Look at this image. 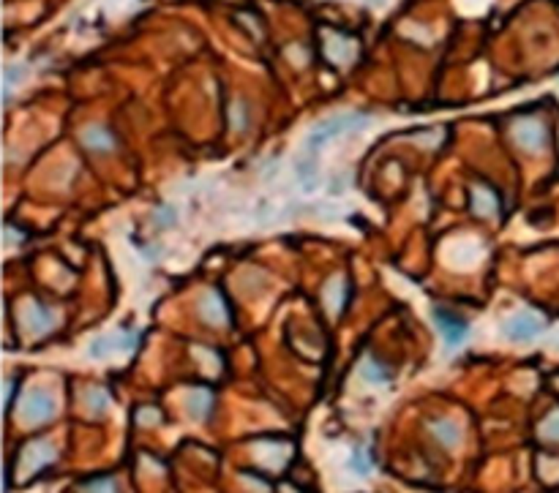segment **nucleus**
<instances>
[{"mask_svg":"<svg viewBox=\"0 0 559 493\" xmlns=\"http://www.w3.org/2000/svg\"><path fill=\"white\" fill-rule=\"evenodd\" d=\"M19 322L30 336H44V333H49L55 327L58 319H55V314L49 308L38 305V303H25L22 311H19Z\"/></svg>","mask_w":559,"mask_h":493,"instance_id":"5","label":"nucleus"},{"mask_svg":"<svg viewBox=\"0 0 559 493\" xmlns=\"http://www.w3.org/2000/svg\"><path fill=\"white\" fill-rule=\"evenodd\" d=\"M431 433L440 439V444H445L447 450H453V447L461 442V428H458L455 422H450V420L434 422V425H431Z\"/></svg>","mask_w":559,"mask_h":493,"instance_id":"13","label":"nucleus"},{"mask_svg":"<svg viewBox=\"0 0 559 493\" xmlns=\"http://www.w3.org/2000/svg\"><path fill=\"white\" fill-rule=\"evenodd\" d=\"M200 311L205 316V322L211 325H226V305L219 297V292H208L202 300H200Z\"/></svg>","mask_w":559,"mask_h":493,"instance_id":"10","label":"nucleus"},{"mask_svg":"<svg viewBox=\"0 0 559 493\" xmlns=\"http://www.w3.org/2000/svg\"><path fill=\"white\" fill-rule=\"evenodd\" d=\"M344 300H346V283H344V278H333V281L325 286V305H328V311H331L333 316H338Z\"/></svg>","mask_w":559,"mask_h":493,"instance_id":"14","label":"nucleus"},{"mask_svg":"<svg viewBox=\"0 0 559 493\" xmlns=\"http://www.w3.org/2000/svg\"><path fill=\"white\" fill-rule=\"evenodd\" d=\"M139 420H158V412L156 409H145V412H139Z\"/></svg>","mask_w":559,"mask_h":493,"instance_id":"23","label":"nucleus"},{"mask_svg":"<svg viewBox=\"0 0 559 493\" xmlns=\"http://www.w3.org/2000/svg\"><path fill=\"white\" fill-rule=\"evenodd\" d=\"M3 390H5V401H11V390H14V384H11V381H5V384H3Z\"/></svg>","mask_w":559,"mask_h":493,"instance_id":"24","label":"nucleus"},{"mask_svg":"<svg viewBox=\"0 0 559 493\" xmlns=\"http://www.w3.org/2000/svg\"><path fill=\"white\" fill-rule=\"evenodd\" d=\"M82 139H85V144L88 147H93V150H112V134L107 131V128H102V125H91V128H85V134H82Z\"/></svg>","mask_w":559,"mask_h":493,"instance_id":"15","label":"nucleus"},{"mask_svg":"<svg viewBox=\"0 0 559 493\" xmlns=\"http://www.w3.org/2000/svg\"><path fill=\"white\" fill-rule=\"evenodd\" d=\"M472 202H475V210L480 216H494L497 213V197L488 188H475L472 191Z\"/></svg>","mask_w":559,"mask_h":493,"instance_id":"17","label":"nucleus"},{"mask_svg":"<svg viewBox=\"0 0 559 493\" xmlns=\"http://www.w3.org/2000/svg\"><path fill=\"white\" fill-rule=\"evenodd\" d=\"M58 412V401L49 390H30L22 403H19V417L27 422V425H38V422H47L52 420Z\"/></svg>","mask_w":559,"mask_h":493,"instance_id":"2","label":"nucleus"},{"mask_svg":"<svg viewBox=\"0 0 559 493\" xmlns=\"http://www.w3.org/2000/svg\"><path fill=\"white\" fill-rule=\"evenodd\" d=\"M349 469H352L355 475H360V477L371 475V472H374V455H371L366 447H357V450L352 453V458H349Z\"/></svg>","mask_w":559,"mask_h":493,"instance_id":"16","label":"nucleus"},{"mask_svg":"<svg viewBox=\"0 0 559 493\" xmlns=\"http://www.w3.org/2000/svg\"><path fill=\"white\" fill-rule=\"evenodd\" d=\"M85 493H117V483L110 477H102V480H93L85 485Z\"/></svg>","mask_w":559,"mask_h":493,"instance_id":"21","label":"nucleus"},{"mask_svg":"<svg viewBox=\"0 0 559 493\" xmlns=\"http://www.w3.org/2000/svg\"><path fill=\"white\" fill-rule=\"evenodd\" d=\"M295 175H298V183L306 194L317 191L320 188V164H317V153H303L298 161H295Z\"/></svg>","mask_w":559,"mask_h":493,"instance_id":"8","label":"nucleus"},{"mask_svg":"<svg viewBox=\"0 0 559 493\" xmlns=\"http://www.w3.org/2000/svg\"><path fill=\"white\" fill-rule=\"evenodd\" d=\"M85 403H88V409H91V412L102 414V412H107V406H110V395H107L104 390L93 387V390H88V392H85Z\"/></svg>","mask_w":559,"mask_h":493,"instance_id":"19","label":"nucleus"},{"mask_svg":"<svg viewBox=\"0 0 559 493\" xmlns=\"http://www.w3.org/2000/svg\"><path fill=\"white\" fill-rule=\"evenodd\" d=\"M513 136H516V142L524 147V150H540L543 147V142H546V128H543V123H538V121H519V123L513 125Z\"/></svg>","mask_w":559,"mask_h":493,"instance_id":"9","label":"nucleus"},{"mask_svg":"<svg viewBox=\"0 0 559 493\" xmlns=\"http://www.w3.org/2000/svg\"><path fill=\"white\" fill-rule=\"evenodd\" d=\"M25 74H27L25 66H8V68H5V77H3V85H5V101L11 99L14 85H19V82L25 79Z\"/></svg>","mask_w":559,"mask_h":493,"instance_id":"20","label":"nucleus"},{"mask_svg":"<svg viewBox=\"0 0 559 493\" xmlns=\"http://www.w3.org/2000/svg\"><path fill=\"white\" fill-rule=\"evenodd\" d=\"M540 433H543L546 439H551V442H559V412H554V414H551V417L543 422Z\"/></svg>","mask_w":559,"mask_h":493,"instance_id":"22","label":"nucleus"},{"mask_svg":"<svg viewBox=\"0 0 559 493\" xmlns=\"http://www.w3.org/2000/svg\"><path fill=\"white\" fill-rule=\"evenodd\" d=\"M502 333L508 341L513 344H524V341H535L543 333V319L535 314H516L502 325Z\"/></svg>","mask_w":559,"mask_h":493,"instance_id":"3","label":"nucleus"},{"mask_svg":"<svg viewBox=\"0 0 559 493\" xmlns=\"http://www.w3.org/2000/svg\"><path fill=\"white\" fill-rule=\"evenodd\" d=\"M434 325L440 327L447 349H455V346H461L466 341V333H469L466 322H461L458 316H453L445 308H434Z\"/></svg>","mask_w":559,"mask_h":493,"instance_id":"6","label":"nucleus"},{"mask_svg":"<svg viewBox=\"0 0 559 493\" xmlns=\"http://www.w3.org/2000/svg\"><path fill=\"white\" fill-rule=\"evenodd\" d=\"M360 376L366 379V381H374V384H382V381H388V370L382 368L377 360H371V357H366L363 363H360Z\"/></svg>","mask_w":559,"mask_h":493,"instance_id":"18","label":"nucleus"},{"mask_svg":"<svg viewBox=\"0 0 559 493\" xmlns=\"http://www.w3.org/2000/svg\"><path fill=\"white\" fill-rule=\"evenodd\" d=\"M136 344V336L134 333H112V336H99L91 346H88V355L93 360H107L112 355H123V352H131Z\"/></svg>","mask_w":559,"mask_h":493,"instance_id":"4","label":"nucleus"},{"mask_svg":"<svg viewBox=\"0 0 559 493\" xmlns=\"http://www.w3.org/2000/svg\"><path fill=\"white\" fill-rule=\"evenodd\" d=\"M211 406H213V395H211L208 390H191V392H189L186 409H189V414H191L194 420H205L208 412H211Z\"/></svg>","mask_w":559,"mask_h":493,"instance_id":"11","label":"nucleus"},{"mask_svg":"<svg viewBox=\"0 0 559 493\" xmlns=\"http://www.w3.org/2000/svg\"><path fill=\"white\" fill-rule=\"evenodd\" d=\"M366 123H368V118H363V115H335V118H328V121H322V123L314 125V128L309 131V136H306V150H309V153H317L325 142H331V139L341 136V134L357 131V128H363Z\"/></svg>","mask_w":559,"mask_h":493,"instance_id":"1","label":"nucleus"},{"mask_svg":"<svg viewBox=\"0 0 559 493\" xmlns=\"http://www.w3.org/2000/svg\"><path fill=\"white\" fill-rule=\"evenodd\" d=\"M52 461H55L52 444H47V442H33V444L25 447V453H22V458H19V466H22L25 475H33V472H38L41 466H49Z\"/></svg>","mask_w":559,"mask_h":493,"instance_id":"7","label":"nucleus"},{"mask_svg":"<svg viewBox=\"0 0 559 493\" xmlns=\"http://www.w3.org/2000/svg\"><path fill=\"white\" fill-rule=\"evenodd\" d=\"M325 49H328V55L333 58L335 63H346V60L355 55V44H352L349 38H344V36L325 38Z\"/></svg>","mask_w":559,"mask_h":493,"instance_id":"12","label":"nucleus"}]
</instances>
